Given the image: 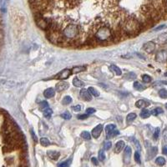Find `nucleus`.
<instances>
[{"label":"nucleus","mask_w":167,"mask_h":167,"mask_svg":"<svg viewBox=\"0 0 167 167\" xmlns=\"http://www.w3.org/2000/svg\"><path fill=\"white\" fill-rule=\"evenodd\" d=\"M118 28H121L123 32L126 34V36H135L139 33L141 29V25L139 20L133 17H126L121 19Z\"/></svg>","instance_id":"f257e3e1"},{"label":"nucleus","mask_w":167,"mask_h":167,"mask_svg":"<svg viewBox=\"0 0 167 167\" xmlns=\"http://www.w3.org/2000/svg\"><path fill=\"white\" fill-rule=\"evenodd\" d=\"M81 28L79 25L74 23H68L65 28L61 29V33L65 38V41L77 44L81 33Z\"/></svg>","instance_id":"f03ea898"},{"label":"nucleus","mask_w":167,"mask_h":167,"mask_svg":"<svg viewBox=\"0 0 167 167\" xmlns=\"http://www.w3.org/2000/svg\"><path fill=\"white\" fill-rule=\"evenodd\" d=\"M155 60L160 63H165L167 61V51L166 50H160L157 52L155 55Z\"/></svg>","instance_id":"7ed1b4c3"},{"label":"nucleus","mask_w":167,"mask_h":167,"mask_svg":"<svg viewBox=\"0 0 167 167\" xmlns=\"http://www.w3.org/2000/svg\"><path fill=\"white\" fill-rule=\"evenodd\" d=\"M71 74H72L71 70H68V69H65V70H63L62 71H60L59 74H57L55 77H54V79H66L70 77V75H71Z\"/></svg>","instance_id":"20e7f679"},{"label":"nucleus","mask_w":167,"mask_h":167,"mask_svg":"<svg viewBox=\"0 0 167 167\" xmlns=\"http://www.w3.org/2000/svg\"><path fill=\"white\" fill-rule=\"evenodd\" d=\"M143 49H144V51L146 52V53L150 54V53H152L153 51H155V44L154 42H151V41L147 42L146 44H144Z\"/></svg>","instance_id":"39448f33"},{"label":"nucleus","mask_w":167,"mask_h":167,"mask_svg":"<svg viewBox=\"0 0 167 167\" xmlns=\"http://www.w3.org/2000/svg\"><path fill=\"white\" fill-rule=\"evenodd\" d=\"M79 95L80 97L82 98V99L85 100V101H90L92 99V97H91V94L89 93V91L85 89H82L79 92Z\"/></svg>","instance_id":"423d86ee"},{"label":"nucleus","mask_w":167,"mask_h":167,"mask_svg":"<svg viewBox=\"0 0 167 167\" xmlns=\"http://www.w3.org/2000/svg\"><path fill=\"white\" fill-rule=\"evenodd\" d=\"M69 86H70L69 83L65 82V81H60V83H58L56 84L55 89L58 92H62V91H64V90L69 88Z\"/></svg>","instance_id":"0eeeda50"},{"label":"nucleus","mask_w":167,"mask_h":167,"mask_svg":"<svg viewBox=\"0 0 167 167\" xmlns=\"http://www.w3.org/2000/svg\"><path fill=\"white\" fill-rule=\"evenodd\" d=\"M103 130V125H98L97 126H95L93 130H92V136H93L94 138H95V139H97L98 137L101 134V132H102Z\"/></svg>","instance_id":"6e6552de"},{"label":"nucleus","mask_w":167,"mask_h":167,"mask_svg":"<svg viewBox=\"0 0 167 167\" xmlns=\"http://www.w3.org/2000/svg\"><path fill=\"white\" fill-rule=\"evenodd\" d=\"M47 155H48V156L50 158L51 160H57L59 159V157H60V152L55 151V150H48Z\"/></svg>","instance_id":"1a4fd4ad"},{"label":"nucleus","mask_w":167,"mask_h":167,"mask_svg":"<svg viewBox=\"0 0 167 167\" xmlns=\"http://www.w3.org/2000/svg\"><path fill=\"white\" fill-rule=\"evenodd\" d=\"M44 95L47 99H50V98L54 97L55 95V91H54V89L53 88H48L47 89L44 90Z\"/></svg>","instance_id":"9d476101"},{"label":"nucleus","mask_w":167,"mask_h":167,"mask_svg":"<svg viewBox=\"0 0 167 167\" xmlns=\"http://www.w3.org/2000/svg\"><path fill=\"white\" fill-rule=\"evenodd\" d=\"M125 142L123 140H120L118 141L115 144V153H120L123 149L125 148Z\"/></svg>","instance_id":"9b49d317"},{"label":"nucleus","mask_w":167,"mask_h":167,"mask_svg":"<svg viewBox=\"0 0 167 167\" xmlns=\"http://www.w3.org/2000/svg\"><path fill=\"white\" fill-rule=\"evenodd\" d=\"M131 153L132 150L130 146H126L125 149V160H126V163L129 162L130 157H131Z\"/></svg>","instance_id":"f8f14e48"},{"label":"nucleus","mask_w":167,"mask_h":167,"mask_svg":"<svg viewBox=\"0 0 167 167\" xmlns=\"http://www.w3.org/2000/svg\"><path fill=\"white\" fill-rule=\"evenodd\" d=\"M149 105V103L147 101H145L144 99H139L137 102L135 103V106L139 109H144L145 107H147Z\"/></svg>","instance_id":"ddd939ff"},{"label":"nucleus","mask_w":167,"mask_h":167,"mask_svg":"<svg viewBox=\"0 0 167 167\" xmlns=\"http://www.w3.org/2000/svg\"><path fill=\"white\" fill-rule=\"evenodd\" d=\"M157 42L160 44H165L167 42V33H161L157 38Z\"/></svg>","instance_id":"4468645a"},{"label":"nucleus","mask_w":167,"mask_h":167,"mask_svg":"<svg viewBox=\"0 0 167 167\" xmlns=\"http://www.w3.org/2000/svg\"><path fill=\"white\" fill-rule=\"evenodd\" d=\"M84 70H86V66L81 65V66H75V67H74L71 70V72L73 74H78V73H80V72H83Z\"/></svg>","instance_id":"2eb2a0df"},{"label":"nucleus","mask_w":167,"mask_h":167,"mask_svg":"<svg viewBox=\"0 0 167 167\" xmlns=\"http://www.w3.org/2000/svg\"><path fill=\"white\" fill-rule=\"evenodd\" d=\"M73 84L75 87H78V88H83L84 86V83L83 81H81L80 79H78V78H74L73 79Z\"/></svg>","instance_id":"dca6fc26"},{"label":"nucleus","mask_w":167,"mask_h":167,"mask_svg":"<svg viewBox=\"0 0 167 167\" xmlns=\"http://www.w3.org/2000/svg\"><path fill=\"white\" fill-rule=\"evenodd\" d=\"M134 89H136V90H138V91H143L144 89H146V87L143 85V84H141L138 82V81H135V83H134Z\"/></svg>","instance_id":"f3484780"},{"label":"nucleus","mask_w":167,"mask_h":167,"mask_svg":"<svg viewBox=\"0 0 167 167\" xmlns=\"http://www.w3.org/2000/svg\"><path fill=\"white\" fill-rule=\"evenodd\" d=\"M150 115H151L150 111L148 110H146V109H144L142 111L140 112V114H139L140 117L143 118V119H147V118H149L150 116Z\"/></svg>","instance_id":"a211bd4d"},{"label":"nucleus","mask_w":167,"mask_h":167,"mask_svg":"<svg viewBox=\"0 0 167 167\" xmlns=\"http://www.w3.org/2000/svg\"><path fill=\"white\" fill-rule=\"evenodd\" d=\"M87 90L89 91V93L91 95L94 96V97H98V96H99V92L98 90H96V89L94 88V87H89Z\"/></svg>","instance_id":"6ab92c4d"},{"label":"nucleus","mask_w":167,"mask_h":167,"mask_svg":"<svg viewBox=\"0 0 167 167\" xmlns=\"http://www.w3.org/2000/svg\"><path fill=\"white\" fill-rule=\"evenodd\" d=\"M110 69H111L112 71H113L116 75H121V74H122V71H121V70L118 67V66H116V65H112L111 66H110Z\"/></svg>","instance_id":"aec40b11"},{"label":"nucleus","mask_w":167,"mask_h":167,"mask_svg":"<svg viewBox=\"0 0 167 167\" xmlns=\"http://www.w3.org/2000/svg\"><path fill=\"white\" fill-rule=\"evenodd\" d=\"M43 114H44V116L45 117V118H47V119H49L50 117H51L52 114H53V110H52L50 108H47V109H45L44 111H43Z\"/></svg>","instance_id":"412c9836"},{"label":"nucleus","mask_w":167,"mask_h":167,"mask_svg":"<svg viewBox=\"0 0 167 167\" xmlns=\"http://www.w3.org/2000/svg\"><path fill=\"white\" fill-rule=\"evenodd\" d=\"M135 118H136V115H135V113H130L129 114L127 117H126V122L129 124V123H131L132 121H134L135 120Z\"/></svg>","instance_id":"4be33fe9"},{"label":"nucleus","mask_w":167,"mask_h":167,"mask_svg":"<svg viewBox=\"0 0 167 167\" xmlns=\"http://www.w3.org/2000/svg\"><path fill=\"white\" fill-rule=\"evenodd\" d=\"M155 163L157 164L158 166H163L166 164V160H165V158L162 157V156H160V157L156 158Z\"/></svg>","instance_id":"5701e85b"},{"label":"nucleus","mask_w":167,"mask_h":167,"mask_svg":"<svg viewBox=\"0 0 167 167\" xmlns=\"http://www.w3.org/2000/svg\"><path fill=\"white\" fill-rule=\"evenodd\" d=\"M71 162H72V159L70 158V159H68L67 160H65L64 162L60 163V164L58 166V167H70Z\"/></svg>","instance_id":"b1692460"},{"label":"nucleus","mask_w":167,"mask_h":167,"mask_svg":"<svg viewBox=\"0 0 167 167\" xmlns=\"http://www.w3.org/2000/svg\"><path fill=\"white\" fill-rule=\"evenodd\" d=\"M158 152V149L157 147H152V148L150 150V151H149V155H150V156L149 158L150 159V158H153Z\"/></svg>","instance_id":"393cba45"},{"label":"nucleus","mask_w":167,"mask_h":167,"mask_svg":"<svg viewBox=\"0 0 167 167\" xmlns=\"http://www.w3.org/2000/svg\"><path fill=\"white\" fill-rule=\"evenodd\" d=\"M151 115H160V114H162L163 113V110L161 108H160V107H157V108H155V109H154L153 110H151Z\"/></svg>","instance_id":"a878e982"},{"label":"nucleus","mask_w":167,"mask_h":167,"mask_svg":"<svg viewBox=\"0 0 167 167\" xmlns=\"http://www.w3.org/2000/svg\"><path fill=\"white\" fill-rule=\"evenodd\" d=\"M115 125H114V124H110V125H107L106 126H105V130L106 134H109L110 131H112L113 130H115Z\"/></svg>","instance_id":"bb28decb"},{"label":"nucleus","mask_w":167,"mask_h":167,"mask_svg":"<svg viewBox=\"0 0 167 167\" xmlns=\"http://www.w3.org/2000/svg\"><path fill=\"white\" fill-rule=\"evenodd\" d=\"M80 135H81V137H82L84 139H85V140H89V139H91V135H90V134L89 133L88 131H83Z\"/></svg>","instance_id":"cd10ccee"},{"label":"nucleus","mask_w":167,"mask_h":167,"mask_svg":"<svg viewBox=\"0 0 167 167\" xmlns=\"http://www.w3.org/2000/svg\"><path fill=\"white\" fill-rule=\"evenodd\" d=\"M40 144L43 145V146H44V147H46V146H49V144H50V142H49V140L45 138V137H43L40 139Z\"/></svg>","instance_id":"c85d7f7f"},{"label":"nucleus","mask_w":167,"mask_h":167,"mask_svg":"<svg viewBox=\"0 0 167 167\" xmlns=\"http://www.w3.org/2000/svg\"><path fill=\"white\" fill-rule=\"evenodd\" d=\"M61 118H63L64 120H66V121H68V120H70L71 119V115H70V113L69 111H65L64 112L63 114H61L60 115Z\"/></svg>","instance_id":"c756f323"},{"label":"nucleus","mask_w":167,"mask_h":167,"mask_svg":"<svg viewBox=\"0 0 167 167\" xmlns=\"http://www.w3.org/2000/svg\"><path fill=\"white\" fill-rule=\"evenodd\" d=\"M72 98L70 97V96H65L64 99H63V100H62V104L63 105H69L70 103L72 102Z\"/></svg>","instance_id":"7c9ffc66"},{"label":"nucleus","mask_w":167,"mask_h":167,"mask_svg":"<svg viewBox=\"0 0 167 167\" xmlns=\"http://www.w3.org/2000/svg\"><path fill=\"white\" fill-rule=\"evenodd\" d=\"M120 134V131L117 130H113L112 131H110L109 134H107V136L109 137V138H111V137H115V136H116V135H118Z\"/></svg>","instance_id":"2f4dec72"},{"label":"nucleus","mask_w":167,"mask_h":167,"mask_svg":"<svg viewBox=\"0 0 167 167\" xmlns=\"http://www.w3.org/2000/svg\"><path fill=\"white\" fill-rule=\"evenodd\" d=\"M159 95L160 97L162 98V99H167V90L166 89H160L159 91Z\"/></svg>","instance_id":"473e14b6"},{"label":"nucleus","mask_w":167,"mask_h":167,"mask_svg":"<svg viewBox=\"0 0 167 167\" xmlns=\"http://www.w3.org/2000/svg\"><path fill=\"white\" fill-rule=\"evenodd\" d=\"M151 77L148 75V74H144L143 76H142V80H143V82L144 83H150V82H151Z\"/></svg>","instance_id":"72a5a7b5"},{"label":"nucleus","mask_w":167,"mask_h":167,"mask_svg":"<svg viewBox=\"0 0 167 167\" xmlns=\"http://www.w3.org/2000/svg\"><path fill=\"white\" fill-rule=\"evenodd\" d=\"M105 152H104V150H100L99 151V160L100 161H104V160H105Z\"/></svg>","instance_id":"f704fd0d"},{"label":"nucleus","mask_w":167,"mask_h":167,"mask_svg":"<svg viewBox=\"0 0 167 167\" xmlns=\"http://www.w3.org/2000/svg\"><path fill=\"white\" fill-rule=\"evenodd\" d=\"M49 107V105H48V102L46 101H43V102L40 103V105H39V108H40V110H44L45 109H47Z\"/></svg>","instance_id":"c9c22d12"},{"label":"nucleus","mask_w":167,"mask_h":167,"mask_svg":"<svg viewBox=\"0 0 167 167\" xmlns=\"http://www.w3.org/2000/svg\"><path fill=\"white\" fill-rule=\"evenodd\" d=\"M159 135H160V128H156L155 131H154L153 134V138L155 140H157L159 138Z\"/></svg>","instance_id":"e433bc0d"},{"label":"nucleus","mask_w":167,"mask_h":167,"mask_svg":"<svg viewBox=\"0 0 167 167\" xmlns=\"http://www.w3.org/2000/svg\"><path fill=\"white\" fill-rule=\"evenodd\" d=\"M125 78L127 79H135L136 78V75L134 73H129V74H125Z\"/></svg>","instance_id":"4c0bfd02"},{"label":"nucleus","mask_w":167,"mask_h":167,"mask_svg":"<svg viewBox=\"0 0 167 167\" xmlns=\"http://www.w3.org/2000/svg\"><path fill=\"white\" fill-rule=\"evenodd\" d=\"M135 160L138 164H140L141 163V160H140V155H139V151H136L135 153Z\"/></svg>","instance_id":"58836bf2"},{"label":"nucleus","mask_w":167,"mask_h":167,"mask_svg":"<svg viewBox=\"0 0 167 167\" xmlns=\"http://www.w3.org/2000/svg\"><path fill=\"white\" fill-rule=\"evenodd\" d=\"M132 141L134 142V144H135V147L138 149V150H141V147H140V144H139V142L136 139H135V138H132Z\"/></svg>","instance_id":"ea45409f"},{"label":"nucleus","mask_w":167,"mask_h":167,"mask_svg":"<svg viewBox=\"0 0 167 167\" xmlns=\"http://www.w3.org/2000/svg\"><path fill=\"white\" fill-rule=\"evenodd\" d=\"M112 146V143L110 141H107L105 143V150H110V149L111 148Z\"/></svg>","instance_id":"a19ab883"},{"label":"nucleus","mask_w":167,"mask_h":167,"mask_svg":"<svg viewBox=\"0 0 167 167\" xmlns=\"http://www.w3.org/2000/svg\"><path fill=\"white\" fill-rule=\"evenodd\" d=\"M95 109H94V108H88L87 110H86V113L88 114V115H91V114H94V113H95Z\"/></svg>","instance_id":"79ce46f5"},{"label":"nucleus","mask_w":167,"mask_h":167,"mask_svg":"<svg viewBox=\"0 0 167 167\" xmlns=\"http://www.w3.org/2000/svg\"><path fill=\"white\" fill-rule=\"evenodd\" d=\"M163 139H164V140L166 141V142H167V128H166L165 130H163Z\"/></svg>","instance_id":"37998d69"},{"label":"nucleus","mask_w":167,"mask_h":167,"mask_svg":"<svg viewBox=\"0 0 167 167\" xmlns=\"http://www.w3.org/2000/svg\"><path fill=\"white\" fill-rule=\"evenodd\" d=\"M154 85H160V84H167V81H155L153 83Z\"/></svg>","instance_id":"c03bdc74"},{"label":"nucleus","mask_w":167,"mask_h":167,"mask_svg":"<svg viewBox=\"0 0 167 167\" xmlns=\"http://www.w3.org/2000/svg\"><path fill=\"white\" fill-rule=\"evenodd\" d=\"M31 135H32V137H33V139L34 140V142H38V139H37V136H36V135L34 134V131H33V130H31Z\"/></svg>","instance_id":"a18cd8bd"},{"label":"nucleus","mask_w":167,"mask_h":167,"mask_svg":"<svg viewBox=\"0 0 167 167\" xmlns=\"http://www.w3.org/2000/svg\"><path fill=\"white\" fill-rule=\"evenodd\" d=\"M79 120H85V119H87L88 118V115H78V117H77Z\"/></svg>","instance_id":"49530a36"},{"label":"nucleus","mask_w":167,"mask_h":167,"mask_svg":"<svg viewBox=\"0 0 167 167\" xmlns=\"http://www.w3.org/2000/svg\"><path fill=\"white\" fill-rule=\"evenodd\" d=\"M72 110L75 112H79L81 110V107L79 106V105H75V106L72 107Z\"/></svg>","instance_id":"de8ad7c7"},{"label":"nucleus","mask_w":167,"mask_h":167,"mask_svg":"<svg viewBox=\"0 0 167 167\" xmlns=\"http://www.w3.org/2000/svg\"><path fill=\"white\" fill-rule=\"evenodd\" d=\"M166 28V25H165V24H162V25H160V26H159L157 28H155V31H159V30H161L163 28Z\"/></svg>","instance_id":"09e8293b"},{"label":"nucleus","mask_w":167,"mask_h":167,"mask_svg":"<svg viewBox=\"0 0 167 167\" xmlns=\"http://www.w3.org/2000/svg\"><path fill=\"white\" fill-rule=\"evenodd\" d=\"M91 161L93 162V164L94 165V166H98V160L95 157H93L92 159H91Z\"/></svg>","instance_id":"8fccbe9b"},{"label":"nucleus","mask_w":167,"mask_h":167,"mask_svg":"<svg viewBox=\"0 0 167 167\" xmlns=\"http://www.w3.org/2000/svg\"><path fill=\"white\" fill-rule=\"evenodd\" d=\"M162 152L164 155H167V146H164V148H163L162 150Z\"/></svg>","instance_id":"3c124183"},{"label":"nucleus","mask_w":167,"mask_h":167,"mask_svg":"<svg viewBox=\"0 0 167 167\" xmlns=\"http://www.w3.org/2000/svg\"><path fill=\"white\" fill-rule=\"evenodd\" d=\"M165 4H166V6L167 8V0H165Z\"/></svg>","instance_id":"603ef678"},{"label":"nucleus","mask_w":167,"mask_h":167,"mask_svg":"<svg viewBox=\"0 0 167 167\" xmlns=\"http://www.w3.org/2000/svg\"><path fill=\"white\" fill-rule=\"evenodd\" d=\"M164 75H165L166 77H167V73H165V74H164Z\"/></svg>","instance_id":"864d4df0"},{"label":"nucleus","mask_w":167,"mask_h":167,"mask_svg":"<svg viewBox=\"0 0 167 167\" xmlns=\"http://www.w3.org/2000/svg\"><path fill=\"white\" fill-rule=\"evenodd\" d=\"M0 38H1V29H0Z\"/></svg>","instance_id":"5fc2aeb1"},{"label":"nucleus","mask_w":167,"mask_h":167,"mask_svg":"<svg viewBox=\"0 0 167 167\" xmlns=\"http://www.w3.org/2000/svg\"><path fill=\"white\" fill-rule=\"evenodd\" d=\"M166 109H167V104H166Z\"/></svg>","instance_id":"6e6d98bb"}]
</instances>
